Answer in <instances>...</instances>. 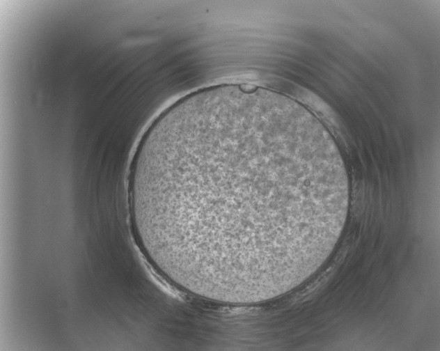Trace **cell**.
<instances>
[{
    "label": "cell",
    "mask_w": 440,
    "mask_h": 351,
    "mask_svg": "<svg viewBox=\"0 0 440 351\" xmlns=\"http://www.w3.org/2000/svg\"><path fill=\"white\" fill-rule=\"evenodd\" d=\"M139 242L162 273L230 304L294 288L343 231L349 184L322 123L282 94L222 85L186 96L145 132L129 173Z\"/></svg>",
    "instance_id": "cell-1"
}]
</instances>
